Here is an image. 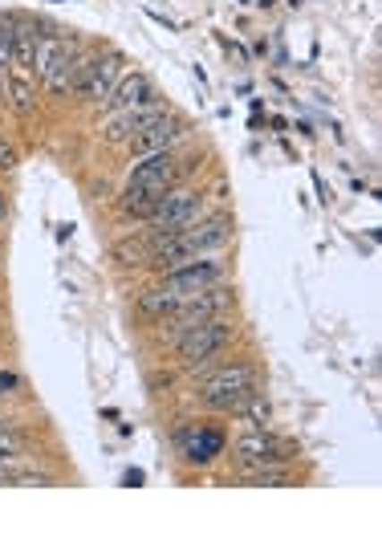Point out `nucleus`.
<instances>
[{"label": "nucleus", "mask_w": 382, "mask_h": 537, "mask_svg": "<svg viewBox=\"0 0 382 537\" xmlns=\"http://www.w3.org/2000/svg\"><path fill=\"white\" fill-rule=\"evenodd\" d=\"M252 391H257V370L249 362H232V367H220L216 375H208L204 387H199V399H204L208 411H236Z\"/></svg>", "instance_id": "obj_1"}, {"label": "nucleus", "mask_w": 382, "mask_h": 537, "mask_svg": "<svg viewBox=\"0 0 382 537\" xmlns=\"http://www.w3.org/2000/svg\"><path fill=\"white\" fill-rule=\"evenodd\" d=\"M232 338V326L224 322V317H208V322H199V326H191L187 334L175 338V351H179V362H183L187 370L204 367V362H212L216 354L228 346Z\"/></svg>", "instance_id": "obj_2"}, {"label": "nucleus", "mask_w": 382, "mask_h": 537, "mask_svg": "<svg viewBox=\"0 0 382 537\" xmlns=\"http://www.w3.org/2000/svg\"><path fill=\"white\" fill-rule=\"evenodd\" d=\"M199 216H204V195H199L196 187L171 184L167 192L159 195V208H155V216L147 224H151V232H179V229H187V224H196Z\"/></svg>", "instance_id": "obj_3"}, {"label": "nucleus", "mask_w": 382, "mask_h": 537, "mask_svg": "<svg viewBox=\"0 0 382 537\" xmlns=\"http://www.w3.org/2000/svg\"><path fill=\"white\" fill-rule=\"evenodd\" d=\"M220 277H224V264L216 261L212 253H208V256H196V261H187V264H179V269H171V273H163V290H167L175 301H191L196 293L220 285Z\"/></svg>", "instance_id": "obj_4"}, {"label": "nucleus", "mask_w": 382, "mask_h": 537, "mask_svg": "<svg viewBox=\"0 0 382 537\" xmlns=\"http://www.w3.org/2000/svg\"><path fill=\"white\" fill-rule=\"evenodd\" d=\"M228 290H220V285H212V290H204V293H196L191 301H179L175 309H171L167 317H163V326H167V334L171 338H179V334H187L191 326H199V322H208V317H220L224 309H228Z\"/></svg>", "instance_id": "obj_5"}, {"label": "nucleus", "mask_w": 382, "mask_h": 537, "mask_svg": "<svg viewBox=\"0 0 382 537\" xmlns=\"http://www.w3.org/2000/svg\"><path fill=\"white\" fill-rule=\"evenodd\" d=\"M179 240H183V248H187L191 261H196V256H208V253H220V248L232 240V216H224V212L199 216L196 224L179 229Z\"/></svg>", "instance_id": "obj_6"}, {"label": "nucleus", "mask_w": 382, "mask_h": 537, "mask_svg": "<svg viewBox=\"0 0 382 537\" xmlns=\"http://www.w3.org/2000/svg\"><path fill=\"white\" fill-rule=\"evenodd\" d=\"M179 176V163L171 151H155V155L134 159L131 176H126V192H167Z\"/></svg>", "instance_id": "obj_7"}, {"label": "nucleus", "mask_w": 382, "mask_h": 537, "mask_svg": "<svg viewBox=\"0 0 382 537\" xmlns=\"http://www.w3.org/2000/svg\"><path fill=\"white\" fill-rule=\"evenodd\" d=\"M284 444L273 440V436L265 432V428H252L249 436H241L236 440V464H241V472H252V468H265V464H284Z\"/></svg>", "instance_id": "obj_8"}, {"label": "nucleus", "mask_w": 382, "mask_h": 537, "mask_svg": "<svg viewBox=\"0 0 382 537\" xmlns=\"http://www.w3.org/2000/svg\"><path fill=\"white\" fill-rule=\"evenodd\" d=\"M159 115H163V102H159V98H151L147 106H134V110H110L106 123H102V139L118 147V143H126L131 134H139L147 123H155Z\"/></svg>", "instance_id": "obj_9"}, {"label": "nucleus", "mask_w": 382, "mask_h": 537, "mask_svg": "<svg viewBox=\"0 0 382 537\" xmlns=\"http://www.w3.org/2000/svg\"><path fill=\"white\" fill-rule=\"evenodd\" d=\"M183 123H175V118H167V115H159L155 123H147L139 134H131L126 139V147H131V155L134 159H142V155H155V151H171L179 139H183Z\"/></svg>", "instance_id": "obj_10"}, {"label": "nucleus", "mask_w": 382, "mask_h": 537, "mask_svg": "<svg viewBox=\"0 0 382 537\" xmlns=\"http://www.w3.org/2000/svg\"><path fill=\"white\" fill-rule=\"evenodd\" d=\"M179 448H183L187 464L204 468L224 452V432L220 428H183V432H179Z\"/></svg>", "instance_id": "obj_11"}, {"label": "nucleus", "mask_w": 382, "mask_h": 537, "mask_svg": "<svg viewBox=\"0 0 382 537\" xmlns=\"http://www.w3.org/2000/svg\"><path fill=\"white\" fill-rule=\"evenodd\" d=\"M151 98H155V86H151L147 74H126V78L110 90L106 106L110 110H134V106H147Z\"/></svg>", "instance_id": "obj_12"}, {"label": "nucleus", "mask_w": 382, "mask_h": 537, "mask_svg": "<svg viewBox=\"0 0 382 537\" xmlns=\"http://www.w3.org/2000/svg\"><path fill=\"white\" fill-rule=\"evenodd\" d=\"M37 41H41V25L29 17H13V65H17V70H33Z\"/></svg>", "instance_id": "obj_13"}, {"label": "nucleus", "mask_w": 382, "mask_h": 537, "mask_svg": "<svg viewBox=\"0 0 382 537\" xmlns=\"http://www.w3.org/2000/svg\"><path fill=\"white\" fill-rule=\"evenodd\" d=\"M118 65H123V57H118V53L98 57V62H94V74H89V82H86V90H81V94H86L89 102H106L110 90L118 86Z\"/></svg>", "instance_id": "obj_14"}, {"label": "nucleus", "mask_w": 382, "mask_h": 537, "mask_svg": "<svg viewBox=\"0 0 382 537\" xmlns=\"http://www.w3.org/2000/svg\"><path fill=\"white\" fill-rule=\"evenodd\" d=\"M65 49H70V45H65L57 33H41V41H37V57H33V70H29V74H33L37 82H45L49 74H54V65L65 57Z\"/></svg>", "instance_id": "obj_15"}, {"label": "nucleus", "mask_w": 382, "mask_h": 537, "mask_svg": "<svg viewBox=\"0 0 382 537\" xmlns=\"http://www.w3.org/2000/svg\"><path fill=\"white\" fill-rule=\"evenodd\" d=\"M73 70H78V49L70 45V49H65V57L54 65V74L45 78V90H49L54 98H70L73 94Z\"/></svg>", "instance_id": "obj_16"}, {"label": "nucleus", "mask_w": 382, "mask_h": 537, "mask_svg": "<svg viewBox=\"0 0 382 537\" xmlns=\"http://www.w3.org/2000/svg\"><path fill=\"white\" fill-rule=\"evenodd\" d=\"M29 78H33L29 70H17L13 78H4V94L13 98V106H17V115H21V118H29V115H33V106H37L33 82H29Z\"/></svg>", "instance_id": "obj_17"}, {"label": "nucleus", "mask_w": 382, "mask_h": 537, "mask_svg": "<svg viewBox=\"0 0 382 537\" xmlns=\"http://www.w3.org/2000/svg\"><path fill=\"white\" fill-rule=\"evenodd\" d=\"M159 195H163V192H126V187H123L118 212H123L126 221H151L155 208H159Z\"/></svg>", "instance_id": "obj_18"}, {"label": "nucleus", "mask_w": 382, "mask_h": 537, "mask_svg": "<svg viewBox=\"0 0 382 537\" xmlns=\"http://www.w3.org/2000/svg\"><path fill=\"white\" fill-rule=\"evenodd\" d=\"M115 261L123 264V269H139V264L151 261V237L147 232H139V237H126L115 245Z\"/></svg>", "instance_id": "obj_19"}, {"label": "nucleus", "mask_w": 382, "mask_h": 537, "mask_svg": "<svg viewBox=\"0 0 382 537\" xmlns=\"http://www.w3.org/2000/svg\"><path fill=\"white\" fill-rule=\"evenodd\" d=\"M139 306H142V314H147V317H159V322H163V317H167L171 309L179 306V301L171 298V293L163 290V285H155V290H147V293L139 298Z\"/></svg>", "instance_id": "obj_20"}, {"label": "nucleus", "mask_w": 382, "mask_h": 537, "mask_svg": "<svg viewBox=\"0 0 382 537\" xmlns=\"http://www.w3.org/2000/svg\"><path fill=\"white\" fill-rule=\"evenodd\" d=\"M244 481H249L252 489H276L289 481V472H284L281 464H265V468H252V472H244Z\"/></svg>", "instance_id": "obj_21"}, {"label": "nucleus", "mask_w": 382, "mask_h": 537, "mask_svg": "<svg viewBox=\"0 0 382 537\" xmlns=\"http://www.w3.org/2000/svg\"><path fill=\"white\" fill-rule=\"evenodd\" d=\"M236 415H244V420H249V428H265V423H268V403H265V395H260V391H252V395L244 399L241 407H236Z\"/></svg>", "instance_id": "obj_22"}, {"label": "nucleus", "mask_w": 382, "mask_h": 537, "mask_svg": "<svg viewBox=\"0 0 382 537\" xmlns=\"http://www.w3.org/2000/svg\"><path fill=\"white\" fill-rule=\"evenodd\" d=\"M13 65V17H0V70Z\"/></svg>", "instance_id": "obj_23"}, {"label": "nucleus", "mask_w": 382, "mask_h": 537, "mask_svg": "<svg viewBox=\"0 0 382 537\" xmlns=\"http://www.w3.org/2000/svg\"><path fill=\"white\" fill-rule=\"evenodd\" d=\"M0 452H21V432L9 420H0Z\"/></svg>", "instance_id": "obj_24"}, {"label": "nucleus", "mask_w": 382, "mask_h": 537, "mask_svg": "<svg viewBox=\"0 0 382 537\" xmlns=\"http://www.w3.org/2000/svg\"><path fill=\"white\" fill-rule=\"evenodd\" d=\"M17 168V151L4 143V134H0V171H13Z\"/></svg>", "instance_id": "obj_25"}, {"label": "nucleus", "mask_w": 382, "mask_h": 537, "mask_svg": "<svg viewBox=\"0 0 382 537\" xmlns=\"http://www.w3.org/2000/svg\"><path fill=\"white\" fill-rule=\"evenodd\" d=\"M13 481H17V485H37V489L49 485V476L45 472H13Z\"/></svg>", "instance_id": "obj_26"}, {"label": "nucleus", "mask_w": 382, "mask_h": 537, "mask_svg": "<svg viewBox=\"0 0 382 537\" xmlns=\"http://www.w3.org/2000/svg\"><path fill=\"white\" fill-rule=\"evenodd\" d=\"M21 387V379H17V375H13V370H0V399H4V395H13V391H17Z\"/></svg>", "instance_id": "obj_27"}, {"label": "nucleus", "mask_w": 382, "mask_h": 537, "mask_svg": "<svg viewBox=\"0 0 382 537\" xmlns=\"http://www.w3.org/2000/svg\"><path fill=\"white\" fill-rule=\"evenodd\" d=\"M13 464H17V452H0V481L13 476Z\"/></svg>", "instance_id": "obj_28"}, {"label": "nucleus", "mask_w": 382, "mask_h": 537, "mask_svg": "<svg viewBox=\"0 0 382 537\" xmlns=\"http://www.w3.org/2000/svg\"><path fill=\"white\" fill-rule=\"evenodd\" d=\"M4 221H9V195L0 192V229H4Z\"/></svg>", "instance_id": "obj_29"}, {"label": "nucleus", "mask_w": 382, "mask_h": 537, "mask_svg": "<svg viewBox=\"0 0 382 537\" xmlns=\"http://www.w3.org/2000/svg\"><path fill=\"white\" fill-rule=\"evenodd\" d=\"M123 481H126V485H142V472H139V468H131V472H126Z\"/></svg>", "instance_id": "obj_30"}, {"label": "nucleus", "mask_w": 382, "mask_h": 537, "mask_svg": "<svg viewBox=\"0 0 382 537\" xmlns=\"http://www.w3.org/2000/svg\"><path fill=\"white\" fill-rule=\"evenodd\" d=\"M4 98L9 94H4V70H0V102H4Z\"/></svg>", "instance_id": "obj_31"}]
</instances>
